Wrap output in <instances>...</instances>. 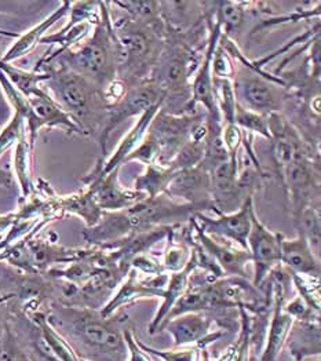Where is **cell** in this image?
I'll list each match as a JSON object with an SVG mask.
<instances>
[{"label": "cell", "mask_w": 321, "mask_h": 361, "mask_svg": "<svg viewBox=\"0 0 321 361\" xmlns=\"http://www.w3.org/2000/svg\"><path fill=\"white\" fill-rule=\"evenodd\" d=\"M198 212L203 210L162 193L156 197H145L124 210L104 212L95 226L83 231V239L92 247H101L155 228L178 225Z\"/></svg>", "instance_id": "cell-1"}, {"label": "cell", "mask_w": 321, "mask_h": 361, "mask_svg": "<svg viewBox=\"0 0 321 361\" xmlns=\"http://www.w3.org/2000/svg\"><path fill=\"white\" fill-rule=\"evenodd\" d=\"M46 317L61 336L66 335L88 352H92L94 360H127L123 331L112 316L102 317L99 310L95 309L53 302Z\"/></svg>", "instance_id": "cell-2"}, {"label": "cell", "mask_w": 321, "mask_h": 361, "mask_svg": "<svg viewBox=\"0 0 321 361\" xmlns=\"http://www.w3.org/2000/svg\"><path fill=\"white\" fill-rule=\"evenodd\" d=\"M99 6L101 18L94 25L92 35L87 42L76 50H68L54 60L36 66L33 72H39L49 65H59L82 75L101 91L116 80L120 65V47L112 25L111 8H108V3L101 1Z\"/></svg>", "instance_id": "cell-3"}, {"label": "cell", "mask_w": 321, "mask_h": 361, "mask_svg": "<svg viewBox=\"0 0 321 361\" xmlns=\"http://www.w3.org/2000/svg\"><path fill=\"white\" fill-rule=\"evenodd\" d=\"M39 72L49 75L44 83L59 106L85 135L98 142L108 115L102 91L82 75L59 65L44 66Z\"/></svg>", "instance_id": "cell-4"}, {"label": "cell", "mask_w": 321, "mask_h": 361, "mask_svg": "<svg viewBox=\"0 0 321 361\" xmlns=\"http://www.w3.org/2000/svg\"><path fill=\"white\" fill-rule=\"evenodd\" d=\"M112 25L120 47L117 79L123 80L128 89L149 82L166 35L133 20L127 14L117 18L112 17Z\"/></svg>", "instance_id": "cell-5"}, {"label": "cell", "mask_w": 321, "mask_h": 361, "mask_svg": "<svg viewBox=\"0 0 321 361\" xmlns=\"http://www.w3.org/2000/svg\"><path fill=\"white\" fill-rule=\"evenodd\" d=\"M199 57L195 49L183 37L182 32L167 25L164 44L150 80L162 94L164 102L171 99V108L176 104L179 115L188 114L190 102V78L199 68Z\"/></svg>", "instance_id": "cell-6"}, {"label": "cell", "mask_w": 321, "mask_h": 361, "mask_svg": "<svg viewBox=\"0 0 321 361\" xmlns=\"http://www.w3.org/2000/svg\"><path fill=\"white\" fill-rule=\"evenodd\" d=\"M277 174L286 189L290 202L292 221L319 197V166L313 154H305L295 159L286 167L277 170Z\"/></svg>", "instance_id": "cell-7"}, {"label": "cell", "mask_w": 321, "mask_h": 361, "mask_svg": "<svg viewBox=\"0 0 321 361\" xmlns=\"http://www.w3.org/2000/svg\"><path fill=\"white\" fill-rule=\"evenodd\" d=\"M202 118L203 114L196 112L182 115L167 114L162 109L157 112L147 130V134L152 135L160 149L156 164L169 167L183 145L190 140L193 127Z\"/></svg>", "instance_id": "cell-8"}, {"label": "cell", "mask_w": 321, "mask_h": 361, "mask_svg": "<svg viewBox=\"0 0 321 361\" xmlns=\"http://www.w3.org/2000/svg\"><path fill=\"white\" fill-rule=\"evenodd\" d=\"M162 101H164V95L162 94V91L152 82H146L143 85L130 87L117 102L108 106L107 121L101 133V137L97 142L101 149V157L98 160L104 161L107 156L108 140L116 127L123 121H128L130 118L141 116L147 109H150Z\"/></svg>", "instance_id": "cell-9"}, {"label": "cell", "mask_w": 321, "mask_h": 361, "mask_svg": "<svg viewBox=\"0 0 321 361\" xmlns=\"http://www.w3.org/2000/svg\"><path fill=\"white\" fill-rule=\"evenodd\" d=\"M281 233L269 231L255 211L251 215V231L247 238V245L254 264V281L255 287H261L265 280L279 268L281 264Z\"/></svg>", "instance_id": "cell-10"}, {"label": "cell", "mask_w": 321, "mask_h": 361, "mask_svg": "<svg viewBox=\"0 0 321 361\" xmlns=\"http://www.w3.org/2000/svg\"><path fill=\"white\" fill-rule=\"evenodd\" d=\"M208 24H210V32H208L207 46L203 51V59L200 60L195 79L190 83V102L188 105V114L195 112V106L200 104L202 106H205L207 118L221 119V115L217 109L215 98H214L212 59L218 47L219 39L222 36V28L217 18H215V23L208 21Z\"/></svg>", "instance_id": "cell-11"}, {"label": "cell", "mask_w": 321, "mask_h": 361, "mask_svg": "<svg viewBox=\"0 0 321 361\" xmlns=\"http://www.w3.org/2000/svg\"><path fill=\"white\" fill-rule=\"evenodd\" d=\"M254 209V197H247L240 209L229 214H218V218H210L203 212H198L195 219L205 235L217 239H228L240 248L248 250L247 238L251 231V215Z\"/></svg>", "instance_id": "cell-12"}, {"label": "cell", "mask_w": 321, "mask_h": 361, "mask_svg": "<svg viewBox=\"0 0 321 361\" xmlns=\"http://www.w3.org/2000/svg\"><path fill=\"white\" fill-rule=\"evenodd\" d=\"M196 232V245L205 252V257L212 261L224 277H243L247 279V264L251 262V255L248 250L237 248L232 241L221 243L219 239L205 235L198 225L195 215L189 219Z\"/></svg>", "instance_id": "cell-13"}, {"label": "cell", "mask_w": 321, "mask_h": 361, "mask_svg": "<svg viewBox=\"0 0 321 361\" xmlns=\"http://www.w3.org/2000/svg\"><path fill=\"white\" fill-rule=\"evenodd\" d=\"M166 193L176 202L196 206L203 211H214L218 214L211 200V177L200 164L176 171L174 178L169 183Z\"/></svg>", "instance_id": "cell-14"}, {"label": "cell", "mask_w": 321, "mask_h": 361, "mask_svg": "<svg viewBox=\"0 0 321 361\" xmlns=\"http://www.w3.org/2000/svg\"><path fill=\"white\" fill-rule=\"evenodd\" d=\"M169 279H170V274H166L163 271L160 274L146 277L145 280H140L137 277V271L131 268L116 294L111 298V301L99 309L101 316L111 317L119 307L141 298H152V297L163 298Z\"/></svg>", "instance_id": "cell-15"}, {"label": "cell", "mask_w": 321, "mask_h": 361, "mask_svg": "<svg viewBox=\"0 0 321 361\" xmlns=\"http://www.w3.org/2000/svg\"><path fill=\"white\" fill-rule=\"evenodd\" d=\"M212 320L207 317L203 312L185 313L166 322L160 331L164 329L174 338V346H185L196 343L199 349H205L207 345L219 339L224 332L211 331Z\"/></svg>", "instance_id": "cell-16"}, {"label": "cell", "mask_w": 321, "mask_h": 361, "mask_svg": "<svg viewBox=\"0 0 321 361\" xmlns=\"http://www.w3.org/2000/svg\"><path fill=\"white\" fill-rule=\"evenodd\" d=\"M211 177V200L218 214H229L240 209L243 199L238 186V157L218 164L210 171Z\"/></svg>", "instance_id": "cell-17"}, {"label": "cell", "mask_w": 321, "mask_h": 361, "mask_svg": "<svg viewBox=\"0 0 321 361\" xmlns=\"http://www.w3.org/2000/svg\"><path fill=\"white\" fill-rule=\"evenodd\" d=\"M117 174H119V169L112 171L111 174H108L107 177L94 180L86 186L91 192L97 206L104 212H114V211L128 209L146 197V195L141 192L123 188L119 183Z\"/></svg>", "instance_id": "cell-18"}, {"label": "cell", "mask_w": 321, "mask_h": 361, "mask_svg": "<svg viewBox=\"0 0 321 361\" xmlns=\"http://www.w3.org/2000/svg\"><path fill=\"white\" fill-rule=\"evenodd\" d=\"M272 280V287H273V313H272V322H270V329L267 334V342L266 348L263 350L262 357L260 361H276L283 345L291 332L293 319L290 314H287L283 309L284 306V284L279 279L274 281V279L270 274Z\"/></svg>", "instance_id": "cell-19"}, {"label": "cell", "mask_w": 321, "mask_h": 361, "mask_svg": "<svg viewBox=\"0 0 321 361\" xmlns=\"http://www.w3.org/2000/svg\"><path fill=\"white\" fill-rule=\"evenodd\" d=\"M30 106L36 119L40 123L42 127L49 128H62L69 134L85 135L83 131L75 124L68 114L59 106L57 101L52 97V94L42 86L30 90L27 95Z\"/></svg>", "instance_id": "cell-20"}, {"label": "cell", "mask_w": 321, "mask_h": 361, "mask_svg": "<svg viewBox=\"0 0 321 361\" xmlns=\"http://www.w3.org/2000/svg\"><path fill=\"white\" fill-rule=\"evenodd\" d=\"M281 264L293 274L317 281L320 279V262L302 232H298V238L293 240L284 238L281 241Z\"/></svg>", "instance_id": "cell-21"}, {"label": "cell", "mask_w": 321, "mask_h": 361, "mask_svg": "<svg viewBox=\"0 0 321 361\" xmlns=\"http://www.w3.org/2000/svg\"><path fill=\"white\" fill-rule=\"evenodd\" d=\"M199 268V258L195 250H192L190 254V259L186 264V267L182 271H174L170 274L164 295H163V303L159 307L155 319L152 320L150 326H149V332L153 335L156 332H159L160 326L163 324V322L166 320L167 314L170 313V310L174 307L176 302L179 301V298L185 294V291L189 287L190 283V277L192 273Z\"/></svg>", "instance_id": "cell-22"}, {"label": "cell", "mask_w": 321, "mask_h": 361, "mask_svg": "<svg viewBox=\"0 0 321 361\" xmlns=\"http://www.w3.org/2000/svg\"><path fill=\"white\" fill-rule=\"evenodd\" d=\"M71 3L72 1H62L59 8L53 11L47 18H44L40 24L30 28L24 35H20L17 40L13 43V46L0 57V61L11 63L13 61L20 60L32 53L36 49V46L42 42V39L46 36L47 30L53 25H56L61 18H63L69 13Z\"/></svg>", "instance_id": "cell-23"}, {"label": "cell", "mask_w": 321, "mask_h": 361, "mask_svg": "<svg viewBox=\"0 0 321 361\" xmlns=\"http://www.w3.org/2000/svg\"><path fill=\"white\" fill-rule=\"evenodd\" d=\"M114 4L116 7H120V10H123L124 14H127L133 20L166 35L167 23L163 16L162 1L137 0V1H115Z\"/></svg>", "instance_id": "cell-24"}, {"label": "cell", "mask_w": 321, "mask_h": 361, "mask_svg": "<svg viewBox=\"0 0 321 361\" xmlns=\"http://www.w3.org/2000/svg\"><path fill=\"white\" fill-rule=\"evenodd\" d=\"M59 207L63 215L73 214L82 218L87 228L95 226L104 214L92 199L88 188L68 196H59Z\"/></svg>", "instance_id": "cell-25"}, {"label": "cell", "mask_w": 321, "mask_h": 361, "mask_svg": "<svg viewBox=\"0 0 321 361\" xmlns=\"http://www.w3.org/2000/svg\"><path fill=\"white\" fill-rule=\"evenodd\" d=\"M176 170L159 164H149L144 174L138 176L134 182V190L146 195V197H156L166 193L169 183L174 178Z\"/></svg>", "instance_id": "cell-26"}, {"label": "cell", "mask_w": 321, "mask_h": 361, "mask_svg": "<svg viewBox=\"0 0 321 361\" xmlns=\"http://www.w3.org/2000/svg\"><path fill=\"white\" fill-rule=\"evenodd\" d=\"M290 350L296 361H302L313 355H320V324L301 323L298 331L292 334Z\"/></svg>", "instance_id": "cell-27"}, {"label": "cell", "mask_w": 321, "mask_h": 361, "mask_svg": "<svg viewBox=\"0 0 321 361\" xmlns=\"http://www.w3.org/2000/svg\"><path fill=\"white\" fill-rule=\"evenodd\" d=\"M30 320L39 327L43 338L52 348L53 353L59 361H80V357L76 355L75 349L65 341L63 336H61L47 322L44 312H33L30 313Z\"/></svg>", "instance_id": "cell-28"}, {"label": "cell", "mask_w": 321, "mask_h": 361, "mask_svg": "<svg viewBox=\"0 0 321 361\" xmlns=\"http://www.w3.org/2000/svg\"><path fill=\"white\" fill-rule=\"evenodd\" d=\"M32 148L28 141V134L24 135L16 145L14 152V173L20 183L23 199L30 197V193L33 192V183L30 177V156H32Z\"/></svg>", "instance_id": "cell-29"}, {"label": "cell", "mask_w": 321, "mask_h": 361, "mask_svg": "<svg viewBox=\"0 0 321 361\" xmlns=\"http://www.w3.org/2000/svg\"><path fill=\"white\" fill-rule=\"evenodd\" d=\"M0 71L6 75L10 83L20 91L23 95H27L30 90L39 87L49 79L46 72H28L11 63H6L0 61Z\"/></svg>", "instance_id": "cell-30"}, {"label": "cell", "mask_w": 321, "mask_h": 361, "mask_svg": "<svg viewBox=\"0 0 321 361\" xmlns=\"http://www.w3.org/2000/svg\"><path fill=\"white\" fill-rule=\"evenodd\" d=\"M214 98L224 124H234L237 108L234 82L229 79L214 78Z\"/></svg>", "instance_id": "cell-31"}, {"label": "cell", "mask_w": 321, "mask_h": 361, "mask_svg": "<svg viewBox=\"0 0 321 361\" xmlns=\"http://www.w3.org/2000/svg\"><path fill=\"white\" fill-rule=\"evenodd\" d=\"M215 18L219 21L222 35L231 37V35L240 30L246 18V7L243 1H218Z\"/></svg>", "instance_id": "cell-32"}, {"label": "cell", "mask_w": 321, "mask_h": 361, "mask_svg": "<svg viewBox=\"0 0 321 361\" xmlns=\"http://www.w3.org/2000/svg\"><path fill=\"white\" fill-rule=\"evenodd\" d=\"M0 361H30L28 352L13 330L10 322L6 324L0 336Z\"/></svg>", "instance_id": "cell-33"}, {"label": "cell", "mask_w": 321, "mask_h": 361, "mask_svg": "<svg viewBox=\"0 0 321 361\" xmlns=\"http://www.w3.org/2000/svg\"><path fill=\"white\" fill-rule=\"evenodd\" d=\"M234 124L237 127H240L244 133H248L251 135L258 134V135H262L263 138L270 141L267 116L251 112V111L244 109L240 105H237L236 115H234Z\"/></svg>", "instance_id": "cell-34"}, {"label": "cell", "mask_w": 321, "mask_h": 361, "mask_svg": "<svg viewBox=\"0 0 321 361\" xmlns=\"http://www.w3.org/2000/svg\"><path fill=\"white\" fill-rule=\"evenodd\" d=\"M240 310V320H241V329L238 341L234 345V361H250V350H251V342H253V319L248 313V310L238 307Z\"/></svg>", "instance_id": "cell-35"}, {"label": "cell", "mask_w": 321, "mask_h": 361, "mask_svg": "<svg viewBox=\"0 0 321 361\" xmlns=\"http://www.w3.org/2000/svg\"><path fill=\"white\" fill-rule=\"evenodd\" d=\"M174 228L169 235L170 244H169V248H167L166 255H164V262L162 265L163 271H169L170 273L182 271L186 267V264L189 262L190 254H192V252H189V250L186 248L185 244H181V243L176 244L174 243Z\"/></svg>", "instance_id": "cell-36"}, {"label": "cell", "mask_w": 321, "mask_h": 361, "mask_svg": "<svg viewBox=\"0 0 321 361\" xmlns=\"http://www.w3.org/2000/svg\"><path fill=\"white\" fill-rule=\"evenodd\" d=\"M27 124L23 116L14 112L11 121H8L4 128L0 131V156L7 151L10 147L17 145V142L27 135Z\"/></svg>", "instance_id": "cell-37"}, {"label": "cell", "mask_w": 321, "mask_h": 361, "mask_svg": "<svg viewBox=\"0 0 321 361\" xmlns=\"http://www.w3.org/2000/svg\"><path fill=\"white\" fill-rule=\"evenodd\" d=\"M283 309L287 314L291 316L293 320H299L301 323H319L320 324V312L313 309L299 295L295 297V300H292L286 306H283Z\"/></svg>", "instance_id": "cell-38"}, {"label": "cell", "mask_w": 321, "mask_h": 361, "mask_svg": "<svg viewBox=\"0 0 321 361\" xmlns=\"http://www.w3.org/2000/svg\"><path fill=\"white\" fill-rule=\"evenodd\" d=\"M137 343L144 352H147L149 355H153L164 361H199V352L202 350L198 346L188 348L183 350H157L150 346H146L138 339H137Z\"/></svg>", "instance_id": "cell-39"}, {"label": "cell", "mask_w": 321, "mask_h": 361, "mask_svg": "<svg viewBox=\"0 0 321 361\" xmlns=\"http://www.w3.org/2000/svg\"><path fill=\"white\" fill-rule=\"evenodd\" d=\"M234 71H236V63L232 56H229L228 51L218 43V47L212 59V76L232 80Z\"/></svg>", "instance_id": "cell-40"}, {"label": "cell", "mask_w": 321, "mask_h": 361, "mask_svg": "<svg viewBox=\"0 0 321 361\" xmlns=\"http://www.w3.org/2000/svg\"><path fill=\"white\" fill-rule=\"evenodd\" d=\"M159 156H160V149H159L157 142L152 138V135H149V134L146 133L144 141L140 144V147H138L135 151L133 152V153L126 159V163L138 160V161L144 163L146 166H149V164H156L157 160H159Z\"/></svg>", "instance_id": "cell-41"}, {"label": "cell", "mask_w": 321, "mask_h": 361, "mask_svg": "<svg viewBox=\"0 0 321 361\" xmlns=\"http://www.w3.org/2000/svg\"><path fill=\"white\" fill-rule=\"evenodd\" d=\"M131 268L135 269L137 271L145 273L149 277H150V276L160 274V273L164 271H163V268H162V265H159L156 261H153L152 258H149L145 254L137 255V257L131 261Z\"/></svg>", "instance_id": "cell-42"}, {"label": "cell", "mask_w": 321, "mask_h": 361, "mask_svg": "<svg viewBox=\"0 0 321 361\" xmlns=\"http://www.w3.org/2000/svg\"><path fill=\"white\" fill-rule=\"evenodd\" d=\"M123 336H124V341H126V345H127V350L130 353L128 361H153L146 355V352H144L138 346L137 339H135L133 332L130 331V330H124L123 331Z\"/></svg>", "instance_id": "cell-43"}, {"label": "cell", "mask_w": 321, "mask_h": 361, "mask_svg": "<svg viewBox=\"0 0 321 361\" xmlns=\"http://www.w3.org/2000/svg\"><path fill=\"white\" fill-rule=\"evenodd\" d=\"M16 219H17L16 211L4 214V215H0V233L7 231V229H10L11 225L16 222Z\"/></svg>", "instance_id": "cell-44"}, {"label": "cell", "mask_w": 321, "mask_h": 361, "mask_svg": "<svg viewBox=\"0 0 321 361\" xmlns=\"http://www.w3.org/2000/svg\"><path fill=\"white\" fill-rule=\"evenodd\" d=\"M13 185V176L0 169V188H10Z\"/></svg>", "instance_id": "cell-45"}, {"label": "cell", "mask_w": 321, "mask_h": 361, "mask_svg": "<svg viewBox=\"0 0 321 361\" xmlns=\"http://www.w3.org/2000/svg\"><path fill=\"white\" fill-rule=\"evenodd\" d=\"M20 35L18 33H16V32H7V30H0V40L1 39H6V37H18Z\"/></svg>", "instance_id": "cell-46"}, {"label": "cell", "mask_w": 321, "mask_h": 361, "mask_svg": "<svg viewBox=\"0 0 321 361\" xmlns=\"http://www.w3.org/2000/svg\"><path fill=\"white\" fill-rule=\"evenodd\" d=\"M200 352H202V353H203V360L202 361H211L210 360V356H208V352H207V349H202V350H200Z\"/></svg>", "instance_id": "cell-47"}, {"label": "cell", "mask_w": 321, "mask_h": 361, "mask_svg": "<svg viewBox=\"0 0 321 361\" xmlns=\"http://www.w3.org/2000/svg\"><path fill=\"white\" fill-rule=\"evenodd\" d=\"M80 361H88V360H86V359H80Z\"/></svg>", "instance_id": "cell-48"}]
</instances>
